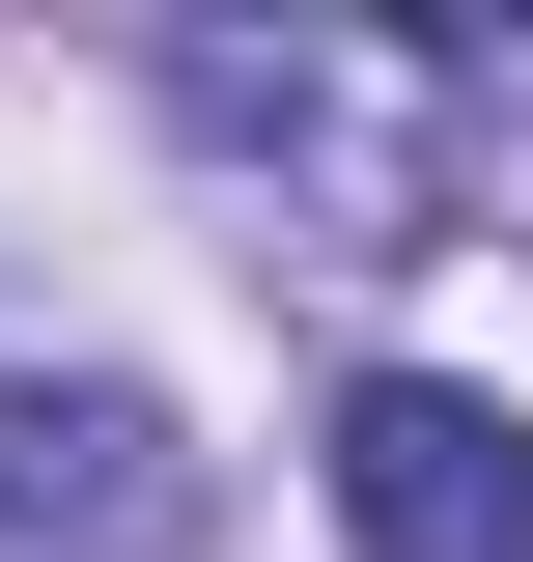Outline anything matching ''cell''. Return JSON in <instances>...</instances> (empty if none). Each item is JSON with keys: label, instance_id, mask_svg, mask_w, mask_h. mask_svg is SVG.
Returning a JSON list of instances; mask_svg holds the SVG:
<instances>
[{"label": "cell", "instance_id": "cell-1", "mask_svg": "<svg viewBox=\"0 0 533 562\" xmlns=\"http://www.w3.org/2000/svg\"><path fill=\"white\" fill-rule=\"evenodd\" d=\"M169 113H197L309 254H421V225L477 198V57H421V29H169Z\"/></svg>", "mask_w": 533, "mask_h": 562}, {"label": "cell", "instance_id": "cell-2", "mask_svg": "<svg viewBox=\"0 0 533 562\" xmlns=\"http://www.w3.org/2000/svg\"><path fill=\"white\" fill-rule=\"evenodd\" d=\"M0 562H197V450L140 366H0Z\"/></svg>", "mask_w": 533, "mask_h": 562}, {"label": "cell", "instance_id": "cell-3", "mask_svg": "<svg viewBox=\"0 0 533 562\" xmlns=\"http://www.w3.org/2000/svg\"><path fill=\"white\" fill-rule=\"evenodd\" d=\"M337 562H533V422L450 366H365L337 394Z\"/></svg>", "mask_w": 533, "mask_h": 562}]
</instances>
